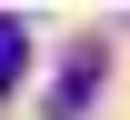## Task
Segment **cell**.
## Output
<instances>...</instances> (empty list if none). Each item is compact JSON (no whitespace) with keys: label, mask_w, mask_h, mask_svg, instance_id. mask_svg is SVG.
<instances>
[{"label":"cell","mask_w":130,"mask_h":120,"mask_svg":"<svg viewBox=\"0 0 130 120\" xmlns=\"http://www.w3.org/2000/svg\"><path fill=\"white\" fill-rule=\"evenodd\" d=\"M100 60H110L100 40H70V70H60V90H50V120H80V110H90V90H100Z\"/></svg>","instance_id":"1"},{"label":"cell","mask_w":130,"mask_h":120,"mask_svg":"<svg viewBox=\"0 0 130 120\" xmlns=\"http://www.w3.org/2000/svg\"><path fill=\"white\" fill-rule=\"evenodd\" d=\"M20 60H30V30H20V20H10V10H0V90H10V80H20Z\"/></svg>","instance_id":"2"}]
</instances>
